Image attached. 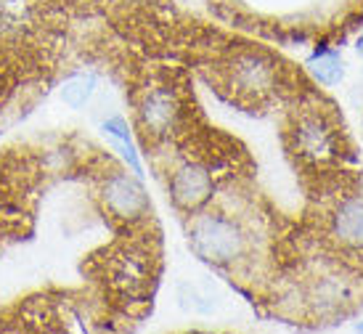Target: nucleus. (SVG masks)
<instances>
[{
	"label": "nucleus",
	"mask_w": 363,
	"mask_h": 334,
	"mask_svg": "<svg viewBox=\"0 0 363 334\" xmlns=\"http://www.w3.org/2000/svg\"><path fill=\"white\" fill-rule=\"evenodd\" d=\"M355 329H358V332H363V321H361V324H358V326H355Z\"/></svg>",
	"instance_id": "obj_11"
},
{
	"label": "nucleus",
	"mask_w": 363,
	"mask_h": 334,
	"mask_svg": "<svg viewBox=\"0 0 363 334\" xmlns=\"http://www.w3.org/2000/svg\"><path fill=\"white\" fill-rule=\"evenodd\" d=\"M332 233L345 247H363V199H345L332 215Z\"/></svg>",
	"instance_id": "obj_7"
},
{
	"label": "nucleus",
	"mask_w": 363,
	"mask_h": 334,
	"mask_svg": "<svg viewBox=\"0 0 363 334\" xmlns=\"http://www.w3.org/2000/svg\"><path fill=\"white\" fill-rule=\"evenodd\" d=\"M181 117V101L172 88H154L146 91L141 106H138V120L146 135L152 138H162L172 133V128L178 125Z\"/></svg>",
	"instance_id": "obj_5"
},
{
	"label": "nucleus",
	"mask_w": 363,
	"mask_h": 334,
	"mask_svg": "<svg viewBox=\"0 0 363 334\" xmlns=\"http://www.w3.org/2000/svg\"><path fill=\"white\" fill-rule=\"evenodd\" d=\"M191 247L202 260L212 265H231L247 250V236L239 223L223 213L199 215L191 226Z\"/></svg>",
	"instance_id": "obj_1"
},
{
	"label": "nucleus",
	"mask_w": 363,
	"mask_h": 334,
	"mask_svg": "<svg viewBox=\"0 0 363 334\" xmlns=\"http://www.w3.org/2000/svg\"><path fill=\"white\" fill-rule=\"evenodd\" d=\"M104 133L111 135V141L114 146L120 149L122 160L128 162L138 178L143 175V167H141V160H138V152H135V143H133V135H130V128H128V122L122 120V117H109V120L104 122Z\"/></svg>",
	"instance_id": "obj_8"
},
{
	"label": "nucleus",
	"mask_w": 363,
	"mask_h": 334,
	"mask_svg": "<svg viewBox=\"0 0 363 334\" xmlns=\"http://www.w3.org/2000/svg\"><path fill=\"white\" fill-rule=\"evenodd\" d=\"M104 204L120 221H138L149 213V196L143 191L138 175L130 178L128 172H111L101 189Z\"/></svg>",
	"instance_id": "obj_3"
},
{
	"label": "nucleus",
	"mask_w": 363,
	"mask_h": 334,
	"mask_svg": "<svg viewBox=\"0 0 363 334\" xmlns=\"http://www.w3.org/2000/svg\"><path fill=\"white\" fill-rule=\"evenodd\" d=\"M212 191H215V178H212L207 165L189 162L172 172L170 194L172 199H175V204L181 210H186V213H194L204 202H210Z\"/></svg>",
	"instance_id": "obj_4"
},
{
	"label": "nucleus",
	"mask_w": 363,
	"mask_h": 334,
	"mask_svg": "<svg viewBox=\"0 0 363 334\" xmlns=\"http://www.w3.org/2000/svg\"><path fill=\"white\" fill-rule=\"evenodd\" d=\"M308 64H311V72L315 74V80L323 82V85H337V82L342 80V59H340V53L326 48V45L315 48Z\"/></svg>",
	"instance_id": "obj_9"
},
{
	"label": "nucleus",
	"mask_w": 363,
	"mask_h": 334,
	"mask_svg": "<svg viewBox=\"0 0 363 334\" xmlns=\"http://www.w3.org/2000/svg\"><path fill=\"white\" fill-rule=\"evenodd\" d=\"M93 91H96V77L93 74H74L64 82L61 99H64V104H69L72 109H80L91 101Z\"/></svg>",
	"instance_id": "obj_10"
},
{
	"label": "nucleus",
	"mask_w": 363,
	"mask_h": 334,
	"mask_svg": "<svg viewBox=\"0 0 363 334\" xmlns=\"http://www.w3.org/2000/svg\"><path fill=\"white\" fill-rule=\"evenodd\" d=\"M292 149L313 165L332 162L340 154V130L323 114H300L292 128Z\"/></svg>",
	"instance_id": "obj_2"
},
{
	"label": "nucleus",
	"mask_w": 363,
	"mask_h": 334,
	"mask_svg": "<svg viewBox=\"0 0 363 334\" xmlns=\"http://www.w3.org/2000/svg\"><path fill=\"white\" fill-rule=\"evenodd\" d=\"M228 80L244 96H265L276 80V64L262 53H239L228 67Z\"/></svg>",
	"instance_id": "obj_6"
}]
</instances>
